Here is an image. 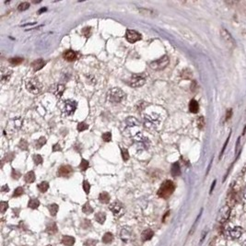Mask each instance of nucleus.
I'll list each match as a JSON object with an SVG mask.
<instances>
[{"instance_id":"1","label":"nucleus","mask_w":246,"mask_h":246,"mask_svg":"<svg viewBox=\"0 0 246 246\" xmlns=\"http://www.w3.org/2000/svg\"><path fill=\"white\" fill-rule=\"evenodd\" d=\"M174 190H175V184H173V182L166 180L160 185L159 191H158V195L163 199H168L172 194Z\"/></svg>"},{"instance_id":"2","label":"nucleus","mask_w":246,"mask_h":246,"mask_svg":"<svg viewBox=\"0 0 246 246\" xmlns=\"http://www.w3.org/2000/svg\"><path fill=\"white\" fill-rule=\"evenodd\" d=\"M125 98H127V94L120 88H115L108 92V100L112 103L122 102Z\"/></svg>"},{"instance_id":"3","label":"nucleus","mask_w":246,"mask_h":246,"mask_svg":"<svg viewBox=\"0 0 246 246\" xmlns=\"http://www.w3.org/2000/svg\"><path fill=\"white\" fill-rule=\"evenodd\" d=\"M160 115H155V113H152V115H146L144 118V125L145 127L148 129H155L158 125L160 124Z\"/></svg>"},{"instance_id":"4","label":"nucleus","mask_w":246,"mask_h":246,"mask_svg":"<svg viewBox=\"0 0 246 246\" xmlns=\"http://www.w3.org/2000/svg\"><path fill=\"white\" fill-rule=\"evenodd\" d=\"M169 63H170V58L167 55H164L160 59L151 62L149 64V66L151 69H153V70L159 71V70H162V69L165 68L169 65Z\"/></svg>"},{"instance_id":"5","label":"nucleus","mask_w":246,"mask_h":246,"mask_svg":"<svg viewBox=\"0 0 246 246\" xmlns=\"http://www.w3.org/2000/svg\"><path fill=\"white\" fill-rule=\"evenodd\" d=\"M26 89L33 94H38L42 90V85L37 78H29L26 81Z\"/></svg>"},{"instance_id":"6","label":"nucleus","mask_w":246,"mask_h":246,"mask_svg":"<svg viewBox=\"0 0 246 246\" xmlns=\"http://www.w3.org/2000/svg\"><path fill=\"white\" fill-rule=\"evenodd\" d=\"M134 140L136 141V147L138 149H148L149 147V140L148 138H147L143 134L137 133L134 136Z\"/></svg>"},{"instance_id":"7","label":"nucleus","mask_w":246,"mask_h":246,"mask_svg":"<svg viewBox=\"0 0 246 246\" xmlns=\"http://www.w3.org/2000/svg\"><path fill=\"white\" fill-rule=\"evenodd\" d=\"M145 83H146V75L143 74H135L129 80V85L133 88L142 87Z\"/></svg>"},{"instance_id":"8","label":"nucleus","mask_w":246,"mask_h":246,"mask_svg":"<svg viewBox=\"0 0 246 246\" xmlns=\"http://www.w3.org/2000/svg\"><path fill=\"white\" fill-rule=\"evenodd\" d=\"M77 107H78L77 102L71 100H67L66 102H64V104H63V107H62V111L66 116H70L76 112Z\"/></svg>"},{"instance_id":"9","label":"nucleus","mask_w":246,"mask_h":246,"mask_svg":"<svg viewBox=\"0 0 246 246\" xmlns=\"http://www.w3.org/2000/svg\"><path fill=\"white\" fill-rule=\"evenodd\" d=\"M220 35H221V38H222L223 42H225V45L230 49H233L236 46L235 40L233 39V37L230 35V33L226 29L220 30Z\"/></svg>"},{"instance_id":"10","label":"nucleus","mask_w":246,"mask_h":246,"mask_svg":"<svg viewBox=\"0 0 246 246\" xmlns=\"http://www.w3.org/2000/svg\"><path fill=\"white\" fill-rule=\"evenodd\" d=\"M109 209L112 212L115 217H122L124 214V207L122 203L118 201H115L112 203L109 206Z\"/></svg>"},{"instance_id":"11","label":"nucleus","mask_w":246,"mask_h":246,"mask_svg":"<svg viewBox=\"0 0 246 246\" xmlns=\"http://www.w3.org/2000/svg\"><path fill=\"white\" fill-rule=\"evenodd\" d=\"M230 211H231V209H230V207L227 205V206H223L221 209H220V211H219V213H218V221L219 222V223H221V224H223V223H225L227 220L229 219V218H230Z\"/></svg>"},{"instance_id":"12","label":"nucleus","mask_w":246,"mask_h":246,"mask_svg":"<svg viewBox=\"0 0 246 246\" xmlns=\"http://www.w3.org/2000/svg\"><path fill=\"white\" fill-rule=\"evenodd\" d=\"M125 38H127V42L130 43H134L142 39L141 34L138 33L137 31H136L134 30H127V33H125Z\"/></svg>"},{"instance_id":"13","label":"nucleus","mask_w":246,"mask_h":246,"mask_svg":"<svg viewBox=\"0 0 246 246\" xmlns=\"http://www.w3.org/2000/svg\"><path fill=\"white\" fill-rule=\"evenodd\" d=\"M73 174V169L70 165H62L57 171L58 177L68 178Z\"/></svg>"},{"instance_id":"14","label":"nucleus","mask_w":246,"mask_h":246,"mask_svg":"<svg viewBox=\"0 0 246 246\" xmlns=\"http://www.w3.org/2000/svg\"><path fill=\"white\" fill-rule=\"evenodd\" d=\"M227 236L231 240H237L242 234V229L241 227H234L232 229H229L226 231Z\"/></svg>"},{"instance_id":"15","label":"nucleus","mask_w":246,"mask_h":246,"mask_svg":"<svg viewBox=\"0 0 246 246\" xmlns=\"http://www.w3.org/2000/svg\"><path fill=\"white\" fill-rule=\"evenodd\" d=\"M22 123L23 121L21 120V118H16V119H13V120H11V121L9 122L8 124V129L11 130V132H14V131H17L20 128V127L22 125Z\"/></svg>"},{"instance_id":"16","label":"nucleus","mask_w":246,"mask_h":246,"mask_svg":"<svg viewBox=\"0 0 246 246\" xmlns=\"http://www.w3.org/2000/svg\"><path fill=\"white\" fill-rule=\"evenodd\" d=\"M132 236H133V233H132V230L129 227H125V228L122 229L121 233H120V237H121L124 242H129L132 239Z\"/></svg>"},{"instance_id":"17","label":"nucleus","mask_w":246,"mask_h":246,"mask_svg":"<svg viewBox=\"0 0 246 246\" xmlns=\"http://www.w3.org/2000/svg\"><path fill=\"white\" fill-rule=\"evenodd\" d=\"M63 57H64L65 60H66L68 62H73L77 59V53L73 51V50H66V51L63 54Z\"/></svg>"},{"instance_id":"18","label":"nucleus","mask_w":246,"mask_h":246,"mask_svg":"<svg viewBox=\"0 0 246 246\" xmlns=\"http://www.w3.org/2000/svg\"><path fill=\"white\" fill-rule=\"evenodd\" d=\"M45 64H46V62L43 59L40 58L31 63V67L33 68L34 71H38V70H41V69L45 66Z\"/></svg>"},{"instance_id":"19","label":"nucleus","mask_w":246,"mask_h":246,"mask_svg":"<svg viewBox=\"0 0 246 246\" xmlns=\"http://www.w3.org/2000/svg\"><path fill=\"white\" fill-rule=\"evenodd\" d=\"M75 242H76L75 238L72 236H68V235L63 236L62 240H61V242L66 246H73Z\"/></svg>"},{"instance_id":"20","label":"nucleus","mask_w":246,"mask_h":246,"mask_svg":"<svg viewBox=\"0 0 246 246\" xmlns=\"http://www.w3.org/2000/svg\"><path fill=\"white\" fill-rule=\"evenodd\" d=\"M65 90H66L65 85L58 84V85L55 86V88H54V90H53V92H54V94L57 98H61L62 95H63V93H64V91H65Z\"/></svg>"},{"instance_id":"21","label":"nucleus","mask_w":246,"mask_h":246,"mask_svg":"<svg viewBox=\"0 0 246 246\" xmlns=\"http://www.w3.org/2000/svg\"><path fill=\"white\" fill-rule=\"evenodd\" d=\"M154 236V231L152 230H150V229H147V230H145L143 232H142V240L144 242H146V241H149V240H151V238H152Z\"/></svg>"},{"instance_id":"22","label":"nucleus","mask_w":246,"mask_h":246,"mask_svg":"<svg viewBox=\"0 0 246 246\" xmlns=\"http://www.w3.org/2000/svg\"><path fill=\"white\" fill-rule=\"evenodd\" d=\"M199 110V104L195 100H192L189 103V111L193 113H197Z\"/></svg>"},{"instance_id":"23","label":"nucleus","mask_w":246,"mask_h":246,"mask_svg":"<svg viewBox=\"0 0 246 246\" xmlns=\"http://www.w3.org/2000/svg\"><path fill=\"white\" fill-rule=\"evenodd\" d=\"M172 175L173 177H176V176H179L181 174V170H180V165L178 162H174L172 165V170H171Z\"/></svg>"},{"instance_id":"24","label":"nucleus","mask_w":246,"mask_h":246,"mask_svg":"<svg viewBox=\"0 0 246 246\" xmlns=\"http://www.w3.org/2000/svg\"><path fill=\"white\" fill-rule=\"evenodd\" d=\"M99 200L102 202V203H103V204H107V203H109V202H110L111 197H110V194L107 192H102V193H100V195H99Z\"/></svg>"},{"instance_id":"25","label":"nucleus","mask_w":246,"mask_h":246,"mask_svg":"<svg viewBox=\"0 0 246 246\" xmlns=\"http://www.w3.org/2000/svg\"><path fill=\"white\" fill-rule=\"evenodd\" d=\"M40 206V201L37 198H31L30 199L29 203H28V207L31 209H37Z\"/></svg>"},{"instance_id":"26","label":"nucleus","mask_w":246,"mask_h":246,"mask_svg":"<svg viewBox=\"0 0 246 246\" xmlns=\"http://www.w3.org/2000/svg\"><path fill=\"white\" fill-rule=\"evenodd\" d=\"M24 180L27 184H31V182H33L35 181V173L33 171L27 172L24 176Z\"/></svg>"},{"instance_id":"27","label":"nucleus","mask_w":246,"mask_h":246,"mask_svg":"<svg viewBox=\"0 0 246 246\" xmlns=\"http://www.w3.org/2000/svg\"><path fill=\"white\" fill-rule=\"evenodd\" d=\"M11 74L12 71L9 70V69H6V70L2 71V75H1V80H2V83H5V82H7L9 80L10 77H11Z\"/></svg>"},{"instance_id":"28","label":"nucleus","mask_w":246,"mask_h":246,"mask_svg":"<svg viewBox=\"0 0 246 246\" xmlns=\"http://www.w3.org/2000/svg\"><path fill=\"white\" fill-rule=\"evenodd\" d=\"M95 220L98 223H100V224H103L105 222V220H106L105 213H103V212H98L95 215Z\"/></svg>"},{"instance_id":"29","label":"nucleus","mask_w":246,"mask_h":246,"mask_svg":"<svg viewBox=\"0 0 246 246\" xmlns=\"http://www.w3.org/2000/svg\"><path fill=\"white\" fill-rule=\"evenodd\" d=\"M48 209H49L50 214H51L53 217H55L56 214H57V212H58V210H59V206L56 204H52V205L48 206Z\"/></svg>"},{"instance_id":"30","label":"nucleus","mask_w":246,"mask_h":246,"mask_svg":"<svg viewBox=\"0 0 246 246\" xmlns=\"http://www.w3.org/2000/svg\"><path fill=\"white\" fill-rule=\"evenodd\" d=\"M236 203V197H235V193L231 191L230 194H229V197H228V206L230 207L233 206L235 205Z\"/></svg>"},{"instance_id":"31","label":"nucleus","mask_w":246,"mask_h":246,"mask_svg":"<svg viewBox=\"0 0 246 246\" xmlns=\"http://www.w3.org/2000/svg\"><path fill=\"white\" fill-rule=\"evenodd\" d=\"M46 231L49 233V234H54V233L57 231V227H56V224L54 222L48 224L47 227H46Z\"/></svg>"},{"instance_id":"32","label":"nucleus","mask_w":246,"mask_h":246,"mask_svg":"<svg viewBox=\"0 0 246 246\" xmlns=\"http://www.w3.org/2000/svg\"><path fill=\"white\" fill-rule=\"evenodd\" d=\"M82 211H83V213L87 214V215H90V214H91L93 212V209L89 202H87V203H85L83 205V206H82Z\"/></svg>"},{"instance_id":"33","label":"nucleus","mask_w":246,"mask_h":246,"mask_svg":"<svg viewBox=\"0 0 246 246\" xmlns=\"http://www.w3.org/2000/svg\"><path fill=\"white\" fill-rule=\"evenodd\" d=\"M37 187H38V189H39V191L41 193H45L49 189V184L47 182H42L41 184H38Z\"/></svg>"},{"instance_id":"34","label":"nucleus","mask_w":246,"mask_h":246,"mask_svg":"<svg viewBox=\"0 0 246 246\" xmlns=\"http://www.w3.org/2000/svg\"><path fill=\"white\" fill-rule=\"evenodd\" d=\"M112 240H113V235H112V233L111 232H106L105 234L103 235L102 237V242L104 243H111L112 242Z\"/></svg>"},{"instance_id":"35","label":"nucleus","mask_w":246,"mask_h":246,"mask_svg":"<svg viewBox=\"0 0 246 246\" xmlns=\"http://www.w3.org/2000/svg\"><path fill=\"white\" fill-rule=\"evenodd\" d=\"M45 144H46V138L45 136H41L39 139L36 141L35 148H38V149H40V148H42L43 146H45Z\"/></svg>"},{"instance_id":"36","label":"nucleus","mask_w":246,"mask_h":246,"mask_svg":"<svg viewBox=\"0 0 246 246\" xmlns=\"http://www.w3.org/2000/svg\"><path fill=\"white\" fill-rule=\"evenodd\" d=\"M124 123L127 124L128 127H136V125H138V121L135 117H128L127 120H125Z\"/></svg>"},{"instance_id":"37","label":"nucleus","mask_w":246,"mask_h":246,"mask_svg":"<svg viewBox=\"0 0 246 246\" xmlns=\"http://www.w3.org/2000/svg\"><path fill=\"white\" fill-rule=\"evenodd\" d=\"M89 167H90V162L88 160H86L85 159H82L81 161H80V164H79V169L81 170V171L85 172Z\"/></svg>"},{"instance_id":"38","label":"nucleus","mask_w":246,"mask_h":246,"mask_svg":"<svg viewBox=\"0 0 246 246\" xmlns=\"http://www.w3.org/2000/svg\"><path fill=\"white\" fill-rule=\"evenodd\" d=\"M8 62L10 63L11 65L13 66H17V65H20L23 62V58L21 57H12L8 59Z\"/></svg>"},{"instance_id":"39","label":"nucleus","mask_w":246,"mask_h":246,"mask_svg":"<svg viewBox=\"0 0 246 246\" xmlns=\"http://www.w3.org/2000/svg\"><path fill=\"white\" fill-rule=\"evenodd\" d=\"M30 8V3L29 2H22L18 6V11H25Z\"/></svg>"},{"instance_id":"40","label":"nucleus","mask_w":246,"mask_h":246,"mask_svg":"<svg viewBox=\"0 0 246 246\" xmlns=\"http://www.w3.org/2000/svg\"><path fill=\"white\" fill-rule=\"evenodd\" d=\"M24 194V190H23V188L22 187H18L15 189V191L13 193V195L12 197H20V195H22Z\"/></svg>"},{"instance_id":"41","label":"nucleus","mask_w":246,"mask_h":246,"mask_svg":"<svg viewBox=\"0 0 246 246\" xmlns=\"http://www.w3.org/2000/svg\"><path fill=\"white\" fill-rule=\"evenodd\" d=\"M33 162H34L35 165H40V164H42V156L39 155V154L34 155L33 156Z\"/></svg>"},{"instance_id":"42","label":"nucleus","mask_w":246,"mask_h":246,"mask_svg":"<svg viewBox=\"0 0 246 246\" xmlns=\"http://www.w3.org/2000/svg\"><path fill=\"white\" fill-rule=\"evenodd\" d=\"M88 128H89V125H88V124H87L86 123H84V122L78 123V131H79V132L85 131V130H87Z\"/></svg>"},{"instance_id":"43","label":"nucleus","mask_w":246,"mask_h":246,"mask_svg":"<svg viewBox=\"0 0 246 246\" xmlns=\"http://www.w3.org/2000/svg\"><path fill=\"white\" fill-rule=\"evenodd\" d=\"M8 209V202H5V201H2L1 203H0V211H1L2 214H4L6 212V210H7Z\"/></svg>"},{"instance_id":"44","label":"nucleus","mask_w":246,"mask_h":246,"mask_svg":"<svg viewBox=\"0 0 246 246\" xmlns=\"http://www.w3.org/2000/svg\"><path fill=\"white\" fill-rule=\"evenodd\" d=\"M121 151H122V157H123V160L124 161H127L129 160V153H128V150L127 148H121Z\"/></svg>"},{"instance_id":"45","label":"nucleus","mask_w":246,"mask_h":246,"mask_svg":"<svg viewBox=\"0 0 246 246\" xmlns=\"http://www.w3.org/2000/svg\"><path fill=\"white\" fill-rule=\"evenodd\" d=\"M83 190H84V192L88 194L90 193V182H88V181H83Z\"/></svg>"},{"instance_id":"46","label":"nucleus","mask_w":246,"mask_h":246,"mask_svg":"<svg viewBox=\"0 0 246 246\" xmlns=\"http://www.w3.org/2000/svg\"><path fill=\"white\" fill-rule=\"evenodd\" d=\"M11 176H12V178L15 179V180H18V179H20V176H21V173L17 171V170L15 169H12V172H11Z\"/></svg>"},{"instance_id":"47","label":"nucleus","mask_w":246,"mask_h":246,"mask_svg":"<svg viewBox=\"0 0 246 246\" xmlns=\"http://www.w3.org/2000/svg\"><path fill=\"white\" fill-rule=\"evenodd\" d=\"M97 240H94V239H89L87 240V241L84 242L85 246H96L97 244Z\"/></svg>"},{"instance_id":"48","label":"nucleus","mask_w":246,"mask_h":246,"mask_svg":"<svg viewBox=\"0 0 246 246\" xmlns=\"http://www.w3.org/2000/svg\"><path fill=\"white\" fill-rule=\"evenodd\" d=\"M102 137L105 142H110L112 140V133L111 132H106L102 136Z\"/></svg>"},{"instance_id":"49","label":"nucleus","mask_w":246,"mask_h":246,"mask_svg":"<svg viewBox=\"0 0 246 246\" xmlns=\"http://www.w3.org/2000/svg\"><path fill=\"white\" fill-rule=\"evenodd\" d=\"M18 147H20V149H22V150H27L28 149V142L25 139H21L20 144H18Z\"/></svg>"},{"instance_id":"50","label":"nucleus","mask_w":246,"mask_h":246,"mask_svg":"<svg viewBox=\"0 0 246 246\" xmlns=\"http://www.w3.org/2000/svg\"><path fill=\"white\" fill-rule=\"evenodd\" d=\"M82 34L85 35L87 38H89L91 34V28L90 27H86L82 30Z\"/></svg>"},{"instance_id":"51","label":"nucleus","mask_w":246,"mask_h":246,"mask_svg":"<svg viewBox=\"0 0 246 246\" xmlns=\"http://www.w3.org/2000/svg\"><path fill=\"white\" fill-rule=\"evenodd\" d=\"M204 125H205V120H204V118L203 117H199V119H198V127L200 129H202V128L204 127Z\"/></svg>"},{"instance_id":"52","label":"nucleus","mask_w":246,"mask_h":246,"mask_svg":"<svg viewBox=\"0 0 246 246\" xmlns=\"http://www.w3.org/2000/svg\"><path fill=\"white\" fill-rule=\"evenodd\" d=\"M13 159H14V153L7 154V155H6V157H5V160H7V162H10Z\"/></svg>"},{"instance_id":"53","label":"nucleus","mask_w":246,"mask_h":246,"mask_svg":"<svg viewBox=\"0 0 246 246\" xmlns=\"http://www.w3.org/2000/svg\"><path fill=\"white\" fill-rule=\"evenodd\" d=\"M61 150V147H60V145L57 143V144H55L54 145V147H53V152H55V151H60Z\"/></svg>"},{"instance_id":"54","label":"nucleus","mask_w":246,"mask_h":246,"mask_svg":"<svg viewBox=\"0 0 246 246\" xmlns=\"http://www.w3.org/2000/svg\"><path fill=\"white\" fill-rule=\"evenodd\" d=\"M232 115V111L231 110H228L227 111V113H226V121H228V120H230V118L231 117Z\"/></svg>"},{"instance_id":"55","label":"nucleus","mask_w":246,"mask_h":246,"mask_svg":"<svg viewBox=\"0 0 246 246\" xmlns=\"http://www.w3.org/2000/svg\"><path fill=\"white\" fill-rule=\"evenodd\" d=\"M8 191H9V188H8V184H5V185H3V186H2V188H1V192L6 193V192H8Z\"/></svg>"},{"instance_id":"56","label":"nucleus","mask_w":246,"mask_h":246,"mask_svg":"<svg viewBox=\"0 0 246 246\" xmlns=\"http://www.w3.org/2000/svg\"><path fill=\"white\" fill-rule=\"evenodd\" d=\"M215 184H216V181H214L213 184H212V186H211V189H210V193L213 191V188H214V186H215Z\"/></svg>"},{"instance_id":"57","label":"nucleus","mask_w":246,"mask_h":246,"mask_svg":"<svg viewBox=\"0 0 246 246\" xmlns=\"http://www.w3.org/2000/svg\"><path fill=\"white\" fill-rule=\"evenodd\" d=\"M43 11H46V8H42L40 11H39V13H42V12H43Z\"/></svg>"},{"instance_id":"58","label":"nucleus","mask_w":246,"mask_h":246,"mask_svg":"<svg viewBox=\"0 0 246 246\" xmlns=\"http://www.w3.org/2000/svg\"><path fill=\"white\" fill-rule=\"evenodd\" d=\"M242 246H246V241L242 243Z\"/></svg>"},{"instance_id":"59","label":"nucleus","mask_w":246,"mask_h":246,"mask_svg":"<svg viewBox=\"0 0 246 246\" xmlns=\"http://www.w3.org/2000/svg\"><path fill=\"white\" fill-rule=\"evenodd\" d=\"M244 197H246V189H245V191H244Z\"/></svg>"},{"instance_id":"60","label":"nucleus","mask_w":246,"mask_h":246,"mask_svg":"<svg viewBox=\"0 0 246 246\" xmlns=\"http://www.w3.org/2000/svg\"><path fill=\"white\" fill-rule=\"evenodd\" d=\"M46 246H52V245H50V244H49V245H46Z\"/></svg>"}]
</instances>
